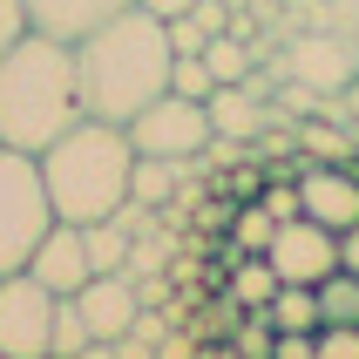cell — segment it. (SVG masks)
Returning a JSON list of instances; mask_svg holds the SVG:
<instances>
[{
	"instance_id": "obj_13",
	"label": "cell",
	"mask_w": 359,
	"mask_h": 359,
	"mask_svg": "<svg viewBox=\"0 0 359 359\" xmlns=\"http://www.w3.org/2000/svg\"><path fill=\"white\" fill-rule=\"evenodd\" d=\"M183 170L190 163H170V156H136L129 163V197L149 203V210H163V203L183 197Z\"/></svg>"
},
{
	"instance_id": "obj_17",
	"label": "cell",
	"mask_w": 359,
	"mask_h": 359,
	"mask_svg": "<svg viewBox=\"0 0 359 359\" xmlns=\"http://www.w3.org/2000/svg\"><path fill=\"white\" fill-rule=\"evenodd\" d=\"M312 292H319V325H359V278H353V271L332 264Z\"/></svg>"
},
{
	"instance_id": "obj_6",
	"label": "cell",
	"mask_w": 359,
	"mask_h": 359,
	"mask_svg": "<svg viewBox=\"0 0 359 359\" xmlns=\"http://www.w3.org/2000/svg\"><path fill=\"white\" fill-rule=\"evenodd\" d=\"M0 353L7 359H48L55 353V292L27 271L0 278Z\"/></svg>"
},
{
	"instance_id": "obj_25",
	"label": "cell",
	"mask_w": 359,
	"mask_h": 359,
	"mask_svg": "<svg viewBox=\"0 0 359 359\" xmlns=\"http://www.w3.org/2000/svg\"><path fill=\"white\" fill-rule=\"evenodd\" d=\"M258 203H264V210H271V217H299V190H292V183H264V190H258Z\"/></svg>"
},
{
	"instance_id": "obj_22",
	"label": "cell",
	"mask_w": 359,
	"mask_h": 359,
	"mask_svg": "<svg viewBox=\"0 0 359 359\" xmlns=\"http://www.w3.org/2000/svg\"><path fill=\"white\" fill-rule=\"evenodd\" d=\"M81 346H88V319H81L75 299H55V353L48 359H75Z\"/></svg>"
},
{
	"instance_id": "obj_26",
	"label": "cell",
	"mask_w": 359,
	"mask_h": 359,
	"mask_svg": "<svg viewBox=\"0 0 359 359\" xmlns=\"http://www.w3.org/2000/svg\"><path fill=\"white\" fill-rule=\"evenodd\" d=\"M20 34H27V7H20V0H0V55H7Z\"/></svg>"
},
{
	"instance_id": "obj_24",
	"label": "cell",
	"mask_w": 359,
	"mask_h": 359,
	"mask_svg": "<svg viewBox=\"0 0 359 359\" xmlns=\"http://www.w3.org/2000/svg\"><path fill=\"white\" fill-rule=\"evenodd\" d=\"M264 359H319V346H312V332H271Z\"/></svg>"
},
{
	"instance_id": "obj_8",
	"label": "cell",
	"mask_w": 359,
	"mask_h": 359,
	"mask_svg": "<svg viewBox=\"0 0 359 359\" xmlns=\"http://www.w3.org/2000/svg\"><path fill=\"white\" fill-rule=\"evenodd\" d=\"M292 190H299V217H312V224H325L332 238H339L346 224H359V177L346 170V163H332V156H312L292 177Z\"/></svg>"
},
{
	"instance_id": "obj_14",
	"label": "cell",
	"mask_w": 359,
	"mask_h": 359,
	"mask_svg": "<svg viewBox=\"0 0 359 359\" xmlns=\"http://www.w3.org/2000/svg\"><path fill=\"white\" fill-rule=\"evenodd\" d=\"M224 292H231V305H238V312H264V299L278 292V271H271V258H264V251H244V258H231V278H224Z\"/></svg>"
},
{
	"instance_id": "obj_29",
	"label": "cell",
	"mask_w": 359,
	"mask_h": 359,
	"mask_svg": "<svg viewBox=\"0 0 359 359\" xmlns=\"http://www.w3.org/2000/svg\"><path fill=\"white\" fill-rule=\"evenodd\" d=\"M75 359H122V353H116V339H88Z\"/></svg>"
},
{
	"instance_id": "obj_27",
	"label": "cell",
	"mask_w": 359,
	"mask_h": 359,
	"mask_svg": "<svg viewBox=\"0 0 359 359\" xmlns=\"http://www.w3.org/2000/svg\"><path fill=\"white\" fill-rule=\"evenodd\" d=\"M339 271H353V278H359V224H346V231H339Z\"/></svg>"
},
{
	"instance_id": "obj_31",
	"label": "cell",
	"mask_w": 359,
	"mask_h": 359,
	"mask_svg": "<svg viewBox=\"0 0 359 359\" xmlns=\"http://www.w3.org/2000/svg\"><path fill=\"white\" fill-rule=\"evenodd\" d=\"M0 359H7V353H0Z\"/></svg>"
},
{
	"instance_id": "obj_9",
	"label": "cell",
	"mask_w": 359,
	"mask_h": 359,
	"mask_svg": "<svg viewBox=\"0 0 359 359\" xmlns=\"http://www.w3.org/2000/svg\"><path fill=\"white\" fill-rule=\"evenodd\" d=\"M285 68L299 88H319V95H339L359 81V48L353 34H299L285 48Z\"/></svg>"
},
{
	"instance_id": "obj_1",
	"label": "cell",
	"mask_w": 359,
	"mask_h": 359,
	"mask_svg": "<svg viewBox=\"0 0 359 359\" xmlns=\"http://www.w3.org/2000/svg\"><path fill=\"white\" fill-rule=\"evenodd\" d=\"M75 48V88H81V116L95 122H129L136 109L170 88V27L142 7H122L116 20L88 27Z\"/></svg>"
},
{
	"instance_id": "obj_4",
	"label": "cell",
	"mask_w": 359,
	"mask_h": 359,
	"mask_svg": "<svg viewBox=\"0 0 359 359\" xmlns=\"http://www.w3.org/2000/svg\"><path fill=\"white\" fill-rule=\"evenodd\" d=\"M55 224L48 210V183H41V163L27 149H7L0 142V278L7 271H27L41 231Z\"/></svg>"
},
{
	"instance_id": "obj_2",
	"label": "cell",
	"mask_w": 359,
	"mask_h": 359,
	"mask_svg": "<svg viewBox=\"0 0 359 359\" xmlns=\"http://www.w3.org/2000/svg\"><path fill=\"white\" fill-rule=\"evenodd\" d=\"M81 122V88H75V48L55 34H27L0 55V142L41 156L48 142Z\"/></svg>"
},
{
	"instance_id": "obj_21",
	"label": "cell",
	"mask_w": 359,
	"mask_h": 359,
	"mask_svg": "<svg viewBox=\"0 0 359 359\" xmlns=\"http://www.w3.org/2000/svg\"><path fill=\"white\" fill-rule=\"evenodd\" d=\"M271 224H278V217H271V210L251 197L238 217H231V251H264V244H271Z\"/></svg>"
},
{
	"instance_id": "obj_16",
	"label": "cell",
	"mask_w": 359,
	"mask_h": 359,
	"mask_svg": "<svg viewBox=\"0 0 359 359\" xmlns=\"http://www.w3.org/2000/svg\"><path fill=\"white\" fill-rule=\"evenodd\" d=\"M203 109H210V129H217V136H251V129L264 122V116H258V95H251V81H224Z\"/></svg>"
},
{
	"instance_id": "obj_12",
	"label": "cell",
	"mask_w": 359,
	"mask_h": 359,
	"mask_svg": "<svg viewBox=\"0 0 359 359\" xmlns=\"http://www.w3.org/2000/svg\"><path fill=\"white\" fill-rule=\"evenodd\" d=\"M20 7H27V27H34V34H55V41H81L88 27L116 20L122 7H136V0H20Z\"/></svg>"
},
{
	"instance_id": "obj_7",
	"label": "cell",
	"mask_w": 359,
	"mask_h": 359,
	"mask_svg": "<svg viewBox=\"0 0 359 359\" xmlns=\"http://www.w3.org/2000/svg\"><path fill=\"white\" fill-rule=\"evenodd\" d=\"M264 258L278 271V285H319L332 264H339V238L312 217H285L271 224V244H264Z\"/></svg>"
},
{
	"instance_id": "obj_28",
	"label": "cell",
	"mask_w": 359,
	"mask_h": 359,
	"mask_svg": "<svg viewBox=\"0 0 359 359\" xmlns=\"http://www.w3.org/2000/svg\"><path fill=\"white\" fill-rule=\"evenodd\" d=\"M142 14H156V20H177V14H190V7H197V0H136Z\"/></svg>"
},
{
	"instance_id": "obj_19",
	"label": "cell",
	"mask_w": 359,
	"mask_h": 359,
	"mask_svg": "<svg viewBox=\"0 0 359 359\" xmlns=\"http://www.w3.org/2000/svg\"><path fill=\"white\" fill-rule=\"evenodd\" d=\"M203 68L217 75V88H224V81H251V48H244L238 34H224V27H217V34L203 41Z\"/></svg>"
},
{
	"instance_id": "obj_11",
	"label": "cell",
	"mask_w": 359,
	"mask_h": 359,
	"mask_svg": "<svg viewBox=\"0 0 359 359\" xmlns=\"http://www.w3.org/2000/svg\"><path fill=\"white\" fill-rule=\"evenodd\" d=\"M68 299L81 305L88 339H122V332L136 325V312H142V292H136L129 271H95V278L81 285V292H68Z\"/></svg>"
},
{
	"instance_id": "obj_3",
	"label": "cell",
	"mask_w": 359,
	"mask_h": 359,
	"mask_svg": "<svg viewBox=\"0 0 359 359\" xmlns=\"http://www.w3.org/2000/svg\"><path fill=\"white\" fill-rule=\"evenodd\" d=\"M34 163H41V183H48V210L61 224H95L129 197V163H136V149H129V129L122 122L81 116Z\"/></svg>"
},
{
	"instance_id": "obj_10",
	"label": "cell",
	"mask_w": 359,
	"mask_h": 359,
	"mask_svg": "<svg viewBox=\"0 0 359 359\" xmlns=\"http://www.w3.org/2000/svg\"><path fill=\"white\" fill-rule=\"evenodd\" d=\"M27 278H41L55 299H68V292H81V285L95 278V264H88V244H81V224H48L34 244V258H27Z\"/></svg>"
},
{
	"instance_id": "obj_18",
	"label": "cell",
	"mask_w": 359,
	"mask_h": 359,
	"mask_svg": "<svg viewBox=\"0 0 359 359\" xmlns=\"http://www.w3.org/2000/svg\"><path fill=\"white\" fill-rule=\"evenodd\" d=\"M81 244H88V264H95V271H122L136 238H129L116 217H95V224H81Z\"/></svg>"
},
{
	"instance_id": "obj_23",
	"label": "cell",
	"mask_w": 359,
	"mask_h": 359,
	"mask_svg": "<svg viewBox=\"0 0 359 359\" xmlns=\"http://www.w3.org/2000/svg\"><path fill=\"white\" fill-rule=\"evenodd\" d=\"M312 346H319V359H359V325H319Z\"/></svg>"
},
{
	"instance_id": "obj_20",
	"label": "cell",
	"mask_w": 359,
	"mask_h": 359,
	"mask_svg": "<svg viewBox=\"0 0 359 359\" xmlns=\"http://www.w3.org/2000/svg\"><path fill=\"white\" fill-rule=\"evenodd\" d=\"M170 95H190V102L217 95V75L203 68V55H170Z\"/></svg>"
},
{
	"instance_id": "obj_15",
	"label": "cell",
	"mask_w": 359,
	"mask_h": 359,
	"mask_svg": "<svg viewBox=\"0 0 359 359\" xmlns=\"http://www.w3.org/2000/svg\"><path fill=\"white\" fill-rule=\"evenodd\" d=\"M271 332H319V292L312 285H278L258 312Z\"/></svg>"
},
{
	"instance_id": "obj_30",
	"label": "cell",
	"mask_w": 359,
	"mask_h": 359,
	"mask_svg": "<svg viewBox=\"0 0 359 359\" xmlns=\"http://www.w3.org/2000/svg\"><path fill=\"white\" fill-rule=\"evenodd\" d=\"M346 34H353V48H359V0H346Z\"/></svg>"
},
{
	"instance_id": "obj_5",
	"label": "cell",
	"mask_w": 359,
	"mask_h": 359,
	"mask_svg": "<svg viewBox=\"0 0 359 359\" xmlns=\"http://www.w3.org/2000/svg\"><path fill=\"white\" fill-rule=\"evenodd\" d=\"M122 129H129V149H136V156H170V163H197L203 149L217 142L210 109L190 102V95H170V88H163L149 109H136Z\"/></svg>"
}]
</instances>
